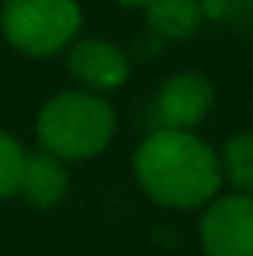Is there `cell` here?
<instances>
[{"instance_id": "cell-6", "label": "cell", "mask_w": 253, "mask_h": 256, "mask_svg": "<svg viewBox=\"0 0 253 256\" xmlns=\"http://www.w3.org/2000/svg\"><path fill=\"white\" fill-rule=\"evenodd\" d=\"M68 72L86 92H114L131 74L128 57L110 39H74L68 48Z\"/></svg>"}, {"instance_id": "cell-4", "label": "cell", "mask_w": 253, "mask_h": 256, "mask_svg": "<svg viewBox=\"0 0 253 256\" xmlns=\"http://www.w3.org/2000/svg\"><path fill=\"white\" fill-rule=\"evenodd\" d=\"M214 98L218 92L206 74L200 72L170 74L152 98V110H149L152 126L170 131H194L208 120Z\"/></svg>"}, {"instance_id": "cell-2", "label": "cell", "mask_w": 253, "mask_h": 256, "mask_svg": "<svg viewBox=\"0 0 253 256\" xmlns=\"http://www.w3.org/2000/svg\"><path fill=\"white\" fill-rule=\"evenodd\" d=\"M116 134V114L98 92L63 90L51 96L36 116V140L42 152L60 161H86L102 155Z\"/></svg>"}, {"instance_id": "cell-12", "label": "cell", "mask_w": 253, "mask_h": 256, "mask_svg": "<svg viewBox=\"0 0 253 256\" xmlns=\"http://www.w3.org/2000/svg\"><path fill=\"white\" fill-rule=\"evenodd\" d=\"M0 3H3V0H0Z\"/></svg>"}, {"instance_id": "cell-1", "label": "cell", "mask_w": 253, "mask_h": 256, "mask_svg": "<svg viewBox=\"0 0 253 256\" xmlns=\"http://www.w3.org/2000/svg\"><path fill=\"white\" fill-rule=\"evenodd\" d=\"M134 176L140 188L167 208H202L208 206L224 179L218 152L194 131L152 128L134 149Z\"/></svg>"}, {"instance_id": "cell-7", "label": "cell", "mask_w": 253, "mask_h": 256, "mask_svg": "<svg viewBox=\"0 0 253 256\" xmlns=\"http://www.w3.org/2000/svg\"><path fill=\"white\" fill-rule=\"evenodd\" d=\"M18 194L36 206V208H54L57 202H63L68 194V170L66 161L48 155V152H33L24 161V173H21V185Z\"/></svg>"}, {"instance_id": "cell-11", "label": "cell", "mask_w": 253, "mask_h": 256, "mask_svg": "<svg viewBox=\"0 0 253 256\" xmlns=\"http://www.w3.org/2000/svg\"><path fill=\"white\" fill-rule=\"evenodd\" d=\"M116 3H120V6H126V9H143V12H146L152 0H116Z\"/></svg>"}, {"instance_id": "cell-10", "label": "cell", "mask_w": 253, "mask_h": 256, "mask_svg": "<svg viewBox=\"0 0 253 256\" xmlns=\"http://www.w3.org/2000/svg\"><path fill=\"white\" fill-rule=\"evenodd\" d=\"M24 161H27V152H24L21 140L9 131H0V200L18 194Z\"/></svg>"}, {"instance_id": "cell-8", "label": "cell", "mask_w": 253, "mask_h": 256, "mask_svg": "<svg viewBox=\"0 0 253 256\" xmlns=\"http://www.w3.org/2000/svg\"><path fill=\"white\" fill-rule=\"evenodd\" d=\"M146 21L164 39H190L206 21L202 0H152L146 9Z\"/></svg>"}, {"instance_id": "cell-3", "label": "cell", "mask_w": 253, "mask_h": 256, "mask_svg": "<svg viewBox=\"0 0 253 256\" xmlns=\"http://www.w3.org/2000/svg\"><path fill=\"white\" fill-rule=\"evenodd\" d=\"M84 24L78 0H3L0 33L24 57L45 60L72 48Z\"/></svg>"}, {"instance_id": "cell-9", "label": "cell", "mask_w": 253, "mask_h": 256, "mask_svg": "<svg viewBox=\"0 0 253 256\" xmlns=\"http://www.w3.org/2000/svg\"><path fill=\"white\" fill-rule=\"evenodd\" d=\"M220 179L232 185L236 194H250L253 196V134L250 131H238L232 137H226L220 155Z\"/></svg>"}, {"instance_id": "cell-5", "label": "cell", "mask_w": 253, "mask_h": 256, "mask_svg": "<svg viewBox=\"0 0 253 256\" xmlns=\"http://www.w3.org/2000/svg\"><path fill=\"white\" fill-rule=\"evenodd\" d=\"M200 242L206 256H253V196H214L200 220Z\"/></svg>"}]
</instances>
